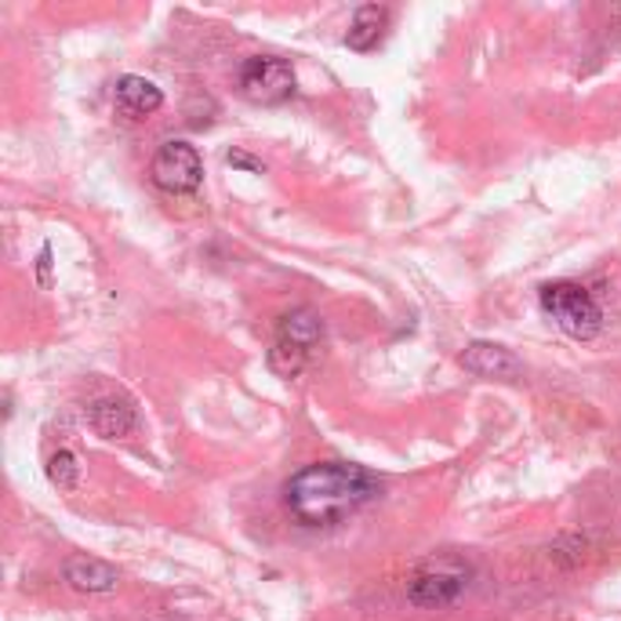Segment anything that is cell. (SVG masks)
Instances as JSON below:
<instances>
[{"label":"cell","instance_id":"cell-1","mask_svg":"<svg viewBox=\"0 0 621 621\" xmlns=\"http://www.w3.org/2000/svg\"><path fill=\"white\" fill-rule=\"evenodd\" d=\"M378 494V480L360 465L345 462H317L306 465L288 480L283 502L291 516L306 527H331L353 516Z\"/></svg>","mask_w":621,"mask_h":621},{"label":"cell","instance_id":"cell-2","mask_svg":"<svg viewBox=\"0 0 621 621\" xmlns=\"http://www.w3.org/2000/svg\"><path fill=\"white\" fill-rule=\"evenodd\" d=\"M542 306H545V313L556 320V328L578 342L596 339L603 328V309L596 306V298L586 288H578V283H545Z\"/></svg>","mask_w":621,"mask_h":621},{"label":"cell","instance_id":"cell-3","mask_svg":"<svg viewBox=\"0 0 621 621\" xmlns=\"http://www.w3.org/2000/svg\"><path fill=\"white\" fill-rule=\"evenodd\" d=\"M465 586L469 567L458 556H437V560L421 564L415 578L407 581V600L415 607H447L465 592Z\"/></svg>","mask_w":621,"mask_h":621},{"label":"cell","instance_id":"cell-4","mask_svg":"<svg viewBox=\"0 0 621 621\" xmlns=\"http://www.w3.org/2000/svg\"><path fill=\"white\" fill-rule=\"evenodd\" d=\"M240 95L255 106H280L295 95V69L288 58L255 55L240 66Z\"/></svg>","mask_w":621,"mask_h":621},{"label":"cell","instance_id":"cell-5","mask_svg":"<svg viewBox=\"0 0 621 621\" xmlns=\"http://www.w3.org/2000/svg\"><path fill=\"white\" fill-rule=\"evenodd\" d=\"M153 182L164 193H193L204 179V164L190 142H164L153 157Z\"/></svg>","mask_w":621,"mask_h":621},{"label":"cell","instance_id":"cell-6","mask_svg":"<svg viewBox=\"0 0 621 621\" xmlns=\"http://www.w3.org/2000/svg\"><path fill=\"white\" fill-rule=\"evenodd\" d=\"M462 367L473 371L480 378H502V382H513L520 378V371H524L505 345H494V342H469L462 353Z\"/></svg>","mask_w":621,"mask_h":621},{"label":"cell","instance_id":"cell-7","mask_svg":"<svg viewBox=\"0 0 621 621\" xmlns=\"http://www.w3.org/2000/svg\"><path fill=\"white\" fill-rule=\"evenodd\" d=\"M62 575L77 592H114L120 586L117 567H109L106 560H95V556H69Z\"/></svg>","mask_w":621,"mask_h":621},{"label":"cell","instance_id":"cell-8","mask_svg":"<svg viewBox=\"0 0 621 621\" xmlns=\"http://www.w3.org/2000/svg\"><path fill=\"white\" fill-rule=\"evenodd\" d=\"M164 106V95H160V88L153 81L146 77H135V73H128V77L117 81V109L124 117H149L157 114V109Z\"/></svg>","mask_w":621,"mask_h":621},{"label":"cell","instance_id":"cell-9","mask_svg":"<svg viewBox=\"0 0 621 621\" xmlns=\"http://www.w3.org/2000/svg\"><path fill=\"white\" fill-rule=\"evenodd\" d=\"M385 22H389V11L385 8H378V4L356 8V15L350 22V33H345V44H350L353 52H371V47L382 41Z\"/></svg>","mask_w":621,"mask_h":621},{"label":"cell","instance_id":"cell-10","mask_svg":"<svg viewBox=\"0 0 621 621\" xmlns=\"http://www.w3.org/2000/svg\"><path fill=\"white\" fill-rule=\"evenodd\" d=\"M92 429L106 440H120L135 432V411L124 400H98L92 407Z\"/></svg>","mask_w":621,"mask_h":621},{"label":"cell","instance_id":"cell-11","mask_svg":"<svg viewBox=\"0 0 621 621\" xmlns=\"http://www.w3.org/2000/svg\"><path fill=\"white\" fill-rule=\"evenodd\" d=\"M277 339L302 345V350H313V345L324 339V320H320L313 309H306V306L302 309H291L288 317H280Z\"/></svg>","mask_w":621,"mask_h":621},{"label":"cell","instance_id":"cell-12","mask_svg":"<svg viewBox=\"0 0 621 621\" xmlns=\"http://www.w3.org/2000/svg\"><path fill=\"white\" fill-rule=\"evenodd\" d=\"M266 360H269V371H272V375H280V378H295L298 371L306 367L309 350H302V345H295V342L277 339V342H272V350H269Z\"/></svg>","mask_w":621,"mask_h":621},{"label":"cell","instance_id":"cell-13","mask_svg":"<svg viewBox=\"0 0 621 621\" xmlns=\"http://www.w3.org/2000/svg\"><path fill=\"white\" fill-rule=\"evenodd\" d=\"M47 480H52L58 491H77V483H81L77 454H73V451L52 454V462H47Z\"/></svg>","mask_w":621,"mask_h":621},{"label":"cell","instance_id":"cell-14","mask_svg":"<svg viewBox=\"0 0 621 621\" xmlns=\"http://www.w3.org/2000/svg\"><path fill=\"white\" fill-rule=\"evenodd\" d=\"M226 160H229L233 168H247V171H255V175H263V171H266V168H263V160H251L247 153H240V149H233V153H229Z\"/></svg>","mask_w":621,"mask_h":621},{"label":"cell","instance_id":"cell-15","mask_svg":"<svg viewBox=\"0 0 621 621\" xmlns=\"http://www.w3.org/2000/svg\"><path fill=\"white\" fill-rule=\"evenodd\" d=\"M36 269H41V283H47V269H52V247H44V251H41V266H36Z\"/></svg>","mask_w":621,"mask_h":621}]
</instances>
